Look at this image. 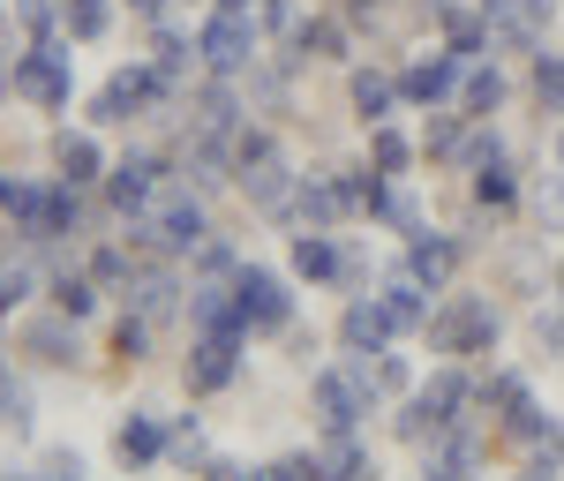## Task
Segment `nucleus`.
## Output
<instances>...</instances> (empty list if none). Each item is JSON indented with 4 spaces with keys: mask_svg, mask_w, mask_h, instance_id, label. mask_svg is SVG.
I'll list each match as a JSON object with an SVG mask.
<instances>
[{
    "mask_svg": "<svg viewBox=\"0 0 564 481\" xmlns=\"http://www.w3.org/2000/svg\"><path fill=\"white\" fill-rule=\"evenodd\" d=\"M234 174H241V196L257 204V211H271V219H286V204H294V166H286V151L271 143L263 129H241L234 135Z\"/></svg>",
    "mask_w": 564,
    "mask_h": 481,
    "instance_id": "1",
    "label": "nucleus"
},
{
    "mask_svg": "<svg viewBox=\"0 0 564 481\" xmlns=\"http://www.w3.org/2000/svg\"><path fill=\"white\" fill-rule=\"evenodd\" d=\"M430 347L467 361V353H497V308L489 294H452V302L430 316Z\"/></svg>",
    "mask_w": 564,
    "mask_h": 481,
    "instance_id": "2",
    "label": "nucleus"
},
{
    "mask_svg": "<svg viewBox=\"0 0 564 481\" xmlns=\"http://www.w3.org/2000/svg\"><path fill=\"white\" fill-rule=\"evenodd\" d=\"M234 294H241V324L249 331H294V286H286V271L241 263L234 271Z\"/></svg>",
    "mask_w": 564,
    "mask_h": 481,
    "instance_id": "3",
    "label": "nucleus"
},
{
    "mask_svg": "<svg viewBox=\"0 0 564 481\" xmlns=\"http://www.w3.org/2000/svg\"><path fill=\"white\" fill-rule=\"evenodd\" d=\"M308 398H316V422H324V437H332V429H354V422L377 406V392H369V384H361V369H354V353H347V361H332V369H316Z\"/></svg>",
    "mask_w": 564,
    "mask_h": 481,
    "instance_id": "4",
    "label": "nucleus"
},
{
    "mask_svg": "<svg viewBox=\"0 0 564 481\" xmlns=\"http://www.w3.org/2000/svg\"><path fill=\"white\" fill-rule=\"evenodd\" d=\"M196 53H204L212 76H241V68H257V23H249V8H218L212 23H204V39H196Z\"/></svg>",
    "mask_w": 564,
    "mask_h": 481,
    "instance_id": "5",
    "label": "nucleus"
},
{
    "mask_svg": "<svg viewBox=\"0 0 564 481\" xmlns=\"http://www.w3.org/2000/svg\"><path fill=\"white\" fill-rule=\"evenodd\" d=\"M166 90H174V84H166L159 68H113V84L90 98V121H98V129H121V121L143 113V106H159Z\"/></svg>",
    "mask_w": 564,
    "mask_h": 481,
    "instance_id": "6",
    "label": "nucleus"
},
{
    "mask_svg": "<svg viewBox=\"0 0 564 481\" xmlns=\"http://www.w3.org/2000/svg\"><path fill=\"white\" fill-rule=\"evenodd\" d=\"M68 84H76L68 45L45 39L39 53H23V61H15V98H31V106H45V113H61V106H68Z\"/></svg>",
    "mask_w": 564,
    "mask_h": 481,
    "instance_id": "7",
    "label": "nucleus"
},
{
    "mask_svg": "<svg viewBox=\"0 0 564 481\" xmlns=\"http://www.w3.org/2000/svg\"><path fill=\"white\" fill-rule=\"evenodd\" d=\"M241 339H249V331H204V339L188 347V392L196 398L226 392V384L241 376Z\"/></svg>",
    "mask_w": 564,
    "mask_h": 481,
    "instance_id": "8",
    "label": "nucleus"
},
{
    "mask_svg": "<svg viewBox=\"0 0 564 481\" xmlns=\"http://www.w3.org/2000/svg\"><path fill=\"white\" fill-rule=\"evenodd\" d=\"M166 158H151V151H135V158H121L113 174H106V196H113V211H129V219H143L151 204H159V188H166Z\"/></svg>",
    "mask_w": 564,
    "mask_h": 481,
    "instance_id": "9",
    "label": "nucleus"
},
{
    "mask_svg": "<svg viewBox=\"0 0 564 481\" xmlns=\"http://www.w3.org/2000/svg\"><path fill=\"white\" fill-rule=\"evenodd\" d=\"M286 219H294V226H316V233H332L339 219H354L347 181H339V174H302V181H294V204H286Z\"/></svg>",
    "mask_w": 564,
    "mask_h": 481,
    "instance_id": "10",
    "label": "nucleus"
},
{
    "mask_svg": "<svg viewBox=\"0 0 564 481\" xmlns=\"http://www.w3.org/2000/svg\"><path fill=\"white\" fill-rule=\"evenodd\" d=\"M23 353L39 361V369H76L84 361V347H76V316H39V324H23Z\"/></svg>",
    "mask_w": 564,
    "mask_h": 481,
    "instance_id": "11",
    "label": "nucleus"
},
{
    "mask_svg": "<svg viewBox=\"0 0 564 481\" xmlns=\"http://www.w3.org/2000/svg\"><path fill=\"white\" fill-rule=\"evenodd\" d=\"M339 339H347V353H377V347H391L399 331H391L384 294H354L347 316H339Z\"/></svg>",
    "mask_w": 564,
    "mask_h": 481,
    "instance_id": "12",
    "label": "nucleus"
},
{
    "mask_svg": "<svg viewBox=\"0 0 564 481\" xmlns=\"http://www.w3.org/2000/svg\"><path fill=\"white\" fill-rule=\"evenodd\" d=\"M414 406H422V414H430L436 429H459V422H467V406H475V384H467V376H459V369H436L430 384H422V392H414Z\"/></svg>",
    "mask_w": 564,
    "mask_h": 481,
    "instance_id": "13",
    "label": "nucleus"
},
{
    "mask_svg": "<svg viewBox=\"0 0 564 481\" xmlns=\"http://www.w3.org/2000/svg\"><path fill=\"white\" fill-rule=\"evenodd\" d=\"M459 256H467V249H459L452 233H414V241H406V271H414V278H422L430 294H444V286H452Z\"/></svg>",
    "mask_w": 564,
    "mask_h": 481,
    "instance_id": "14",
    "label": "nucleus"
},
{
    "mask_svg": "<svg viewBox=\"0 0 564 481\" xmlns=\"http://www.w3.org/2000/svg\"><path fill=\"white\" fill-rule=\"evenodd\" d=\"M129 308L143 316V324H166V316L181 308V278L166 271V263H143V271L129 278Z\"/></svg>",
    "mask_w": 564,
    "mask_h": 481,
    "instance_id": "15",
    "label": "nucleus"
},
{
    "mask_svg": "<svg viewBox=\"0 0 564 481\" xmlns=\"http://www.w3.org/2000/svg\"><path fill=\"white\" fill-rule=\"evenodd\" d=\"M339 256H347V249H339L332 233L302 226V233H294V249H286V271H294V278H308V286H324V278H339Z\"/></svg>",
    "mask_w": 564,
    "mask_h": 481,
    "instance_id": "16",
    "label": "nucleus"
},
{
    "mask_svg": "<svg viewBox=\"0 0 564 481\" xmlns=\"http://www.w3.org/2000/svg\"><path fill=\"white\" fill-rule=\"evenodd\" d=\"M399 90H406L414 106H444V98L459 90V53H430V61H414V68L399 76Z\"/></svg>",
    "mask_w": 564,
    "mask_h": 481,
    "instance_id": "17",
    "label": "nucleus"
},
{
    "mask_svg": "<svg viewBox=\"0 0 564 481\" xmlns=\"http://www.w3.org/2000/svg\"><path fill=\"white\" fill-rule=\"evenodd\" d=\"M475 474H481V437L459 422V429H444V437H436L430 481H475Z\"/></svg>",
    "mask_w": 564,
    "mask_h": 481,
    "instance_id": "18",
    "label": "nucleus"
},
{
    "mask_svg": "<svg viewBox=\"0 0 564 481\" xmlns=\"http://www.w3.org/2000/svg\"><path fill=\"white\" fill-rule=\"evenodd\" d=\"M113 459L121 467H151V459H166V429H159V414H129L121 429H113Z\"/></svg>",
    "mask_w": 564,
    "mask_h": 481,
    "instance_id": "19",
    "label": "nucleus"
},
{
    "mask_svg": "<svg viewBox=\"0 0 564 481\" xmlns=\"http://www.w3.org/2000/svg\"><path fill=\"white\" fill-rule=\"evenodd\" d=\"M384 308H391V331L406 339V331H430V286L414 278V271H399L384 286Z\"/></svg>",
    "mask_w": 564,
    "mask_h": 481,
    "instance_id": "20",
    "label": "nucleus"
},
{
    "mask_svg": "<svg viewBox=\"0 0 564 481\" xmlns=\"http://www.w3.org/2000/svg\"><path fill=\"white\" fill-rule=\"evenodd\" d=\"M316 467H324V481H377V459L354 444V429H332L324 451H316Z\"/></svg>",
    "mask_w": 564,
    "mask_h": 481,
    "instance_id": "21",
    "label": "nucleus"
},
{
    "mask_svg": "<svg viewBox=\"0 0 564 481\" xmlns=\"http://www.w3.org/2000/svg\"><path fill=\"white\" fill-rule=\"evenodd\" d=\"M196 135H218V143H234V135H241V98H234L226 84L196 90Z\"/></svg>",
    "mask_w": 564,
    "mask_h": 481,
    "instance_id": "22",
    "label": "nucleus"
},
{
    "mask_svg": "<svg viewBox=\"0 0 564 481\" xmlns=\"http://www.w3.org/2000/svg\"><path fill=\"white\" fill-rule=\"evenodd\" d=\"M53 166H61V181H76V188H90V181L106 174V158H98V143L90 135H53Z\"/></svg>",
    "mask_w": 564,
    "mask_h": 481,
    "instance_id": "23",
    "label": "nucleus"
},
{
    "mask_svg": "<svg viewBox=\"0 0 564 481\" xmlns=\"http://www.w3.org/2000/svg\"><path fill=\"white\" fill-rule=\"evenodd\" d=\"M354 369H361V384H369V392L377 398H399V392H414V369H406V361H399V353H354Z\"/></svg>",
    "mask_w": 564,
    "mask_h": 481,
    "instance_id": "24",
    "label": "nucleus"
},
{
    "mask_svg": "<svg viewBox=\"0 0 564 481\" xmlns=\"http://www.w3.org/2000/svg\"><path fill=\"white\" fill-rule=\"evenodd\" d=\"M475 406H481V414H497V422H512V414L527 406V376H520V369L481 376V384H475Z\"/></svg>",
    "mask_w": 564,
    "mask_h": 481,
    "instance_id": "25",
    "label": "nucleus"
},
{
    "mask_svg": "<svg viewBox=\"0 0 564 481\" xmlns=\"http://www.w3.org/2000/svg\"><path fill=\"white\" fill-rule=\"evenodd\" d=\"M45 294H53L61 316H76V324H84L90 308H98V278H90V271H53V286H45Z\"/></svg>",
    "mask_w": 564,
    "mask_h": 481,
    "instance_id": "26",
    "label": "nucleus"
},
{
    "mask_svg": "<svg viewBox=\"0 0 564 481\" xmlns=\"http://www.w3.org/2000/svg\"><path fill=\"white\" fill-rule=\"evenodd\" d=\"M391 98H399V84H391L384 68H354V113H361V121H384Z\"/></svg>",
    "mask_w": 564,
    "mask_h": 481,
    "instance_id": "27",
    "label": "nucleus"
},
{
    "mask_svg": "<svg viewBox=\"0 0 564 481\" xmlns=\"http://www.w3.org/2000/svg\"><path fill=\"white\" fill-rule=\"evenodd\" d=\"M369 166H377V174H391V181H406V166H414V143L377 121V129H369Z\"/></svg>",
    "mask_w": 564,
    "mask_h": 481,
    "instance_id": "28",
    "label": "nucleus"
},
{
    "mask_svg": "<svg viewBox=\"0 0 564 481\" xmlns=\"http://www.w3.org/2000/svg\"><path fill=\"white\" fill-rule=\"evenodd\" d=\"M294 53H316V61H347V23H332V15H316V23H302V39H294Z\"/></svg>",
    "mask_w": 564,
    "mask_h": 481,
    "instance_id": "29",
    "label": "nucleus"
},
{
    "mask_svg": "<svg viewBox=\"0 0 564 481\" xmlns=\"http://www.w3.org/2000/svg\"><path fill=\"white\" fill-rule=\"evenodd\" d=\"M377 219H384L391 233H406V241H414V233H422V204H414V188H399V181H391L384 204H377Z\"/></svg>",
    "mask_w": 564,
    "mask_h": 481,
    "instance_id": "30",
    "label": "nucleus"
},
{
    "mask_svg": "<svg viewBox=\"0 0 564 481\" xmlns=\"http://www.w3.org/2000/svg\"><path fill=\"white\" fill-rule=\"evenodd\" d=\"M422 151L459 166V158H467V129H459V113H430V135H422Z\"/></svg>",
    "mask_w": 564,
    "mask_h": 481,
    "instance_id": "31",
    "label": "nucleus"
},
{
    "mask_svg": "<svg viewBox=\"0 0 564 481\" xmlns=\"http://www.w3.org/2000/svg\"><path fill=\"white\" fill-rule=\"evenodd\" d=\"M68 39H106V23H113V0H68Z\"/></svg>",
    "mask_w": 564,
    "mask_h": 481,
    "instance_id": "32",
    "label": "nucleus"
},
{
    "mask_svg": "<svg viewBox=\"0 0 564 481\" xmlns=\"http://www.w3.org/2000/svg\"><path fill=\"white\" fill-rule=\"evenodd\" d=\"M512 196H520V188H512V174H505L497 158H489V166H475V204H481V211H505Z\"/></svg>",
    "mask_w": 564,
    "mask_h": 481,
    "instance_id": "33",
    "label": "nucleus"
},
{
    "mask_svg": "<svg viewBox=\"0 0 564 481\" xmlns=\"http://www.w3.org/2000/svg\"><path fill=\"white\" fill-rule=\"evenodd\" d=\"M459 106H467V113H497V106H505V76H497V68H475L467 90H459Z\"/></svg>",
    "mask_w": 564,
    "mask_h": 481,
    "instance_id": "34",
    "label": "nucleus"
},
{
    "mask_svg": "<svg viewBox=\"0 0 564 481\" xmlns=\"http://www.w3.org/2000/svg\"><path fill=\"white\" fill-rule=\"evenodd\" d=\"M166 459H174V467H212V459H204V429H196V422H174V429H166Z\"/></svg>",
    "mask_w": 564,
    "mask_h": 481,
    "instance_id": "35",
    "label": "nucleus"
},
{
    "mask_svg": "<svg viewBox=\"0 0 564 481\" xmlns=\"http://www.w3.org/2000/svg\"><path fill=\"white\" fill-rule=\"evenodd\" d=\"M534 98H542V113H564V61L557 53L534 61Z\"/></svg>",
    "mask_w": 564,
    "mask_h": 481,
    "instance_id": "36",
    "label": "nucleus"
},
{
    "mask_svg": "<svg viewBox=\"0 0 564 481\" xmlns=\"http://www.w3.org/2000/svg\"><path fill=\"white\" fill-rule=\"evenodd\" d=\"M90 278H98V294H106V286H129L135 256H129V249H98V256H90Z\"/></svg>",
    "mask_w": 564,
    "mask_h": 481,
    "instance_id": "37",
    "label": "nucleus"
},
{
    "mask_svg": "<svg viewBox=\"0 0 564 481\" xmlns=\"http://www.w3.org/2000/svg\"><path fill=\"white\" fill-rule=\"evenodd\" d=\"M0 429L8 437H31V392L23 384H0Z\"/></svg>",
    "mask_w": 564,
    "mask_h": 481,
    "instance_id": "38",
    "label": "nucleus"
},
{
    "mask_svg": "<svg viewBox=\"0 0 564 481\" xmlns=\"http://www.w3.org/2000/svg\"><path fill=\"white\" fill-rule=\"evenodd\" d=\"M113 353H121V361H143V353H151V324H143L135 308L113 324Z\"/></svg>",
    "mask_w": 564,
    "mask_h": 481,
    "instance_id": "39",
    "label": "nucleus"
},
{
    "mask_svg": "<svg viewBox=\"0 0 564 481\" xmlns=\"http://www.w3.org/2000/svg\"><path fill=\"white\" fill-rule=\"evenodd\" d=\"M534 347L550 353V361H564V302L557 308H534Z\"/></svg>",
    "mask_w": 564,
    "mask_h": 481,
    "instance_id": "40",
    "label": "nucleus"
},
{
    "mask_svg": "<svg viewBox=\"0 0 564 481\" xmlns=\"http://www.w3.org/2000/svg\"><path fill=\"white\" fill-rule=\"evenodd\" d=\"M196 271H204V278H234V271H241V256H234V241H204V249H196Z\"/></svg>",
    "mask_w": 564,
    "mask_h": 481,
    "instance_id": "41",
    "label": "nucleus"
},
{
    "mask_svg": "<svg viewBox=\"0 0 564 481\" xmlns=\"http://www.w3.org/2000/svg\"><path fill=\"white\" fill-rule=\"evenodd\" d=\"M61 15H68V0H15V23H23V31H53V23H61Z\"/></svg>",
    "mask_w": 564,
    "mask_h": 481,
    "instance_id": "42",
    "label": "nucleus"
},
{
    "mask_svg": "<svg viewBox=\"0 0 564 481\" xmlns=\"http://www.w3.org/2000/svg\"><path fill=\"white\" fill-rule=\"evenodd\" d=\"M257 15H263V31H279V39H302V8H294V0H257Z\"/></svg>",
    "mask_w": 564,
    "mask_h": 481,
    "instance_id": "43",
    "label": "nucleus"
},
{
    "mask_svg": "<svg viewBox=\"0 0 564 481\" xmlns=\"http://www.w3.org/2000/svg\"><path fill=\"white\" fill-rule=\"evenodd\" d=\"M257 481H324V467L294 451V459H271V467H257Z\"/></svg>",
    "mask_w": 564,
    "mask_h": 481,
    "instance_id": "44",
    "label": "nucleus"
},
{
    "mask_svg": "<svg viewBox=\"0 0 564 481\" xmlns=\"http://www.w3.org/2000/svg\"><path fill=\"white\" fill-rule=\"evenodd\" d=\"M39 481H84V451H45Z\"/></svg>",
    "mask_w": 564,
    "mask_h": 481,
    "instance_id": "45",
    "label": "nucleus"
},
{
    "mask_svg": "<svg viewBox=\"0 0 564 481\" xmlns=\"http://www.w3.org/2000/svg\"><path fill=\"white\" fill-rule=\"evenodd\" d=\"M151 68H159L166 84H181V68H188V39H174V31H166V39H159V61H151Z\"/></svg>",
    "mask_w": 564,
    "mask_h": 481,
    "instance_id": "46",
    "label": "nucleus"
},
{
    "mask_svg": "<svg viewBox=\"0 0 564 481\" xmlns=\"http://www.w3.org/2000/svg\"><path fill=\"white\" fill-rule=\"evenodd\" d=\"M534 211H542V226H550V233H564V174L542 181V204H534Z\"/></svg>",
    "mask_w": 564,
    "mask_h": 481,
    "instance_id": "47",
    "label": "nucleus"
},
{
    "mask_svg": "<svg viewBox=\"0 0 564 481\" xmlns=\"http://www.w3.org/2000/svg\"><path fill=\"white\" fill-rule=\"evenodd\" d=\"M520 481H564V451H534L520 467Z\"/></svg>",
    "mask_w": 564,
    "mask_h": 481,
    "instance_id": "48",
    "label": "nucleus"
},
{
    "mask_svg": "<svg viewBox=\"0 0 564 481\" xmlns=\"http://www.w3.org/2000/svg\"><path fill=\"white\" fill-rule=\"evenodd\" d=\"M204 481H257V474H249L241 459H212V467H204Z\"/></svg>",
    "mask_w": 564,
    "mask_h": 481,
    "instance_id": "49",
    "label": "nucleus"
},
{
    "mask_svg": "<svg viewBox=\"0 0 564 481\" xmlns=\"http://www.w3.org/2000/svg\"><path fill=\"white\" fill-rule=\"evenodd\" d=\"M129 8H135V15H159V8H166V0H129Z\"/></svg>",
    "mask_w": 564,
    "mask_h": 481,
    "instance_id": "50",
    "label": "nucleus"
},
{
    "mask_svg": "<svg viewBox=\"0 0 564 481\" xmlns=\"http://www.w3.org/2000/svg\"><path fill=\"white\" fill-rule=\"evenodd\" d=\"M218 8H257V0H218Z\"/></svg>",
    "mask_w": 564,
    "mask_h": 481,
    "instance_id": "51",
    "label": "nucleus"
},
{
    "mask_svg": "<svg viewBox=\"0 0 564 481\" xmlns=\"http://www.w3.org/2000/svg\"><path fill=\"white\" fill-rule=\"evenodd\" d=\"M557 166H564V129H557Z\"/></svg>",
    "mask_w": 564,
    "mask_h": 481,
    "instance_id": "52",
    "label": "nucleus"
},
{
    "mask_svg": "<svg viewBox=\"0 0 564 481\" xmlns=\"http://www.w3.org/2000/svg\"><path fill=\"white\" fill-rule=\"evenodd\" d=\"M557 286H564V263H557ZM557 302H564V294H557Z\"/></svg>",
    "mask_w": 564,
    "mask_h": 481,
    "instance_id": "53",
    "label": "nucleus"
}]
</instances>
